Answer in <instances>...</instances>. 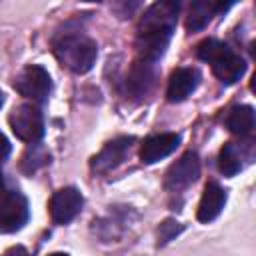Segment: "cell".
I'll list each match as a JSON object with an SVG mask.
<instances>
[{"instance_id":"ac0fdd59","label":"cell","mask_w":256,"mask_h":256,"mask_svg":"<svg viewBox=\"0 0 256 256\" xmlns=\"http://www.w3.org/2000/svg\"><path fill=\"white\" fill-rule=\"evenodd\" d=\"M8 154H10V142H8V138L0 132V162H2Z\"/></svg>"},{"instance_id":"d6986e66","label":"cell","mask_w":256,"mask_h":256,"mask_svg":"<svg viewBox=\"0 0 256 256\" xmlns=\"http://www.w3.org/2000/svg\"><path fill=\"white\" fill-rule=\"evenodd\" d=\"M2 256H28V252H26V248H22V246H12V248H8Z\"/></svg>"},{"instance_id":"8fae6325","label":"cell","mask_w":256,"mask_h":256,"mask_svg":"<svg viewBox=\"0 0 256 256\" xmlns=\"http://www.w3.org/2000/svg\"><path fill=\"white\" fill-rule=\"evenodd\" d=\"M180 144V136L174 132H164V134H154L144 140L140 146V160L144 164H154L166 156H170Z\"/></svg>"},{"instance_id":"4fadbf2b","label":"cell","mask_w":256,"mask_h":256,"mask_svg":"<svg viewBox=\"0 0 256 256\" xmlns=\"http://www.w3.org/2000/svg\"><path fill=\"white\" fill-rule=\"evenodd\" d=\"M226 204V192L216 184V182H208L204 186L200 204H198V220L200 222H212L224 208Z\"/></svg>"},{"instance_id":"30bf717a","label":"cell","mask_w":256,"mask_h":256,"mask_svg":"<svg viewBox=\"0 0 256 256\" xmlns=\"http://www.w3.org/2000/svg\"><path fill=\"white\" fill-rule=\"evenodd\" d=\"M154 80H156V64L136 58L126 76V90L134 98H142L150 92V88L154 86Z\"/></svg>"},{"instance_id":"9a60e30c","label":"cell","mask_w":256,"mask_h":256,"mask_svg":"<svg viewBox=\"0 0 256 256\" xmlns=\"http://www.w3.org/2000/svg\"><path fill=\"white\" fill-rule=\"evenodd\" d=\"M226 126L232 134L248 136L254 128V110L252 106H234L226 118Z\"/></svg>"},{"instance_id":"277c9868","label":"cell","mask_w":256,"mask_h":256,"mask_svg":"<svg viewBox=\"0 0 256 256\" xmlns=\"http://www.w3.org/2000/svg\"><path fill=\"white\" fill-rule=\"evenodd\" d=\"M10 128L16 134V138L24 140V142H38L44 136V116L40 112L38 106L22 102L18 106L12 108L10 116H8Z\"/></svg>"},{"instance_id":"ba28073f","label":"cell","mask_w":256,"mask_h":256,"mask_svg":"<svg viewBox=\"0 0 256 256\" xmlns=\"http://www.w3.org/2000/svg\"><path fill=\"white\" fill-rule=\"evenodd\" d=\"M82 194L74 186H66L54 192L50 198V216L56 224H68L82 210Z\"/></svg>"},{"instance_id":"44dd1931","label":"cell","mask_w":256,"mask_h":256,"mask_svg":"<svg viewBox=\"0 0 256 256\" xmlns=\"http://www.w3.org/2000/svg\"><path fill=\"white\" fill-rule=\"evenodd\" d=\"M2 104H4V94H2V90H0V108H2Z\"/></svg>"},{"instance_id":"7c38bea8","label":"cell","mask_w":256,"mask_h":256,"mask_svg":"<svg viewBox=\"0 0 256 256\" xmlns=\"http://www.w3.org/2000/svg\"><path fill=\"white\" fill-rule=\"evenodd\" d=\"M198 82H200V74L196 68H176L170 74L166 98L170 102H182L196 90Z\"/></svg>"},{"instance_id":"3957f363","label":"cell","mask_w":256,"mask_h":256,"mask_svg":"<svg viewBox=\"0 0 256 256\" xmlns=\"http://www.w3.org/2000/svg\"><path fill=\"white\" fill-rule=\"evenodd\" d=\"M196 56L212 66L216 78L224 84L238 82L246 72V62L230 46L216 38H206L196 46Z\"/></svg>"},{"instance_id":"8992f818","label":"cell","mask_w":256,"mask_h":256,"mask_svg":"<svg viewBox=\"0 0 256 256\" xmlns=\"http://www.w3.org/2000/svg\"><path fill=\"white\" fill-rule=\"evenodd\" d=\"M28 222V202L18 190H8L0 198V230L16 232Z\"/></svg>"},{"instance_id":"6da1fadb","label":"cell","mask_w":256,"mask_h":256,"mask_svg":"<svg viewBox=\"0 0 256 256\" xmlns=\"http://www.w3.org/2000/svg\"><path fill=\"white\" fill-rule=\"evenodd\" d=\"M178 2H156L140 18L136 30V52L138 58L154 62L164 54L178 16Z\"/></svg>"},{"instance_id":"5b68a950","label":"cell","mask_w":256,"mask_h":256,"mask_svg":"<svg viewBox=\"0 0 256 256\" xmlns=\"http://www.w3.org/2000/svg\"><path fill=\"white\" fill-rule=\"evenodd\" d=\"M14 88H16L22 96L30 98L32 102L42 104V102H46L48 96H50L52 80H50V74H48L42 66L30 64V66H26V68L16 76Z\"/></svg>"},{"instance_id":"e0dca14e","label":"cell","mask_w":256,"mask_h":256,"mask_svg":"<svg viewBox=\"0 0 256 256\" xmlns=\"http://www.w3.org/2000/svg\"><path fill=\"white\" fill-rule=\"evenodd\" d=\"M182 230H184V226H182L180 222H176V220H164V222L160 224V228H158V244L170 242V240L176 238Z\"/></svg>"},{"instance_id":"9c48e42d","label":"cell","mask_w":256,"mask_h":256,"mask_svg":"<svg viewBox=\"0 0 256 256\" xmlns=\"http://www.w3.org/2000/svg\"><path fill=\"white\" fill-rule=\"evenodd\" d=\"M132 142L134 138L132 136H118L114 140H110L94 158H92V170L98 172V174H104V172H110L114 170L116 166H120L124 162V158L128 156L130 148H132Z\"/></svg>"},{"instance_id":"5bb4252c","label":"cell","mask_w":256,"mask_h":256,"mask_svg":"<svg viewBox=\"0 0 256 256\" xmlns=\"http://www.w3.org/2000/svg\"><path fill=\"white\" fill-rule=\"evenodd\" d=\"M232 4H216V2H194L190 6V12H188V18H186V28L196 32V30H202L210 20L212 16H216L218 12H224L228 10Z\"/></svg>"},{"instance_id":"52a82bcc","label":"cell","mask_w":256,"mask_h":256,"mask_svg":"<svg viewBox=\"0 0 256 256\" xmlns=\"http://www.w3.org/2000/svg\"><path fill=\"white\" fill-rule=\"evenodd\" d=\"M198 176H200V158L196 152H186L168 168L164 186L170 192H180L188 188L192 182H196Z\"/></svg>"},{"instance_id":"ffe728a7","label":"cell","mask_w":256,"mask_h":256,"mask_svg":"<svg viewBox=\"0 0 256 256\" xmlns=\"http://www.w3.org/2000/svg\"><path fill=\"white\" fill-rule=\"evenodd\" d=\"M4 194V176H2V172H0V196Z\"/></svg>"},{"instance_id":"7a4b0ae2","label":"cell","mask_w":256,"mask_h":256,"mask_svg":"<svg viewBox=\"0 0 256 256\" xmlns=\"http://www.w3.org/2000/svg\"><path fill=\"white\" fill-rule=\"evenodd\" d=\"M54 54L62 66L76 74L88 72L98 56V46L92 38L82 32H62L54 38Z\"/></svg>"},{"instance_id":"7402d4cb","label":"cell","mask_w":256,"mask_h":256,"mask_svg":"<svg viewBox=\"0 0 256 256\" xmlns=\"http://www.w3.org/2000/svg\"><path fill=\"white\" fill-rule=\"evenodd\" d=\"M50 256H68V254H62V252H54V254H50Z\"/></svg>"},{"instance_id":"2e32d148","label":"cell","mask_w":256,"mask_h":256,"mask_svg":"<svg viewBox=\"0 0 256 256\" xmlns=\"http://www.w3.org/2000/svg\"><path fill=\"white\" fill-rule=\"evenodd\" d=\"M218 168L224 176H234L242 170V154H240L238 144L228 142L222 146L220 156H218Z\"/></svg>"}]
</instances>
